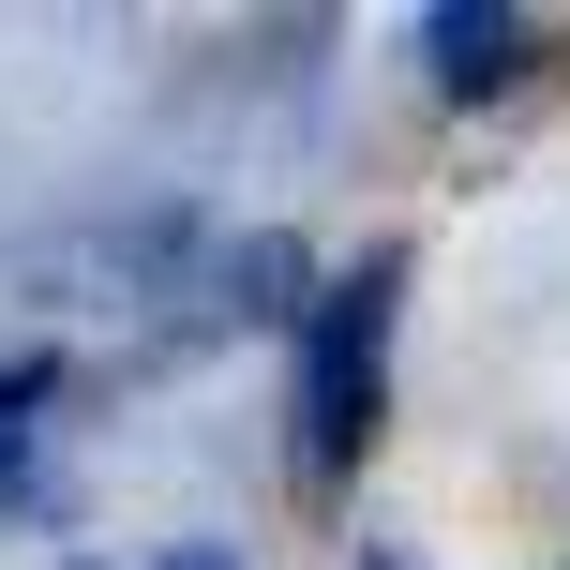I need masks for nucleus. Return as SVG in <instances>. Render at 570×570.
I'll use <instances>...</instances> for the list:
<instances>
[{
    "mask_svg": "<svg viewBox=\"0 0 570 570\" xmlns=\"http://www.w3.org/2000/svg\"><path fill=\"white\" fill-rule=\"evenodd\" d=\"M361 570H405V556H361Z\"/></svg>",
    "mask_w": 570,
    "mask_h": 570,
    "instance_id": "nucleus-6",
    "label": "nucleus"
},
{
    "mask_svg": "<svg viewBox=\"0 0 570 570\" xmlns=\"http://www.w3.org/2000/svg\"><path fill=\"white\" fill-rule=\"evenodd\" d=\"M421 76L451 90V106H495V90H525L541 76V16H511V0H481V16H421Z\"/></svg>",
    "mask_w": 570,
    "mask_h": 570,
    "instance_id": "nucleus-2",
    "label": "nucleus"
},
{
    "mask_svg": "<svg viewBox=\"0 0 570 570\" xmlns=\"http://www.w3.org/2000/svg\"><path fill=\"white\" fill-rule=\"evenodd\" d=\"M46 391H60V361H16V375H0V495L30 481V421H46Z\"/></svg>",
    "mask_w": 570,
    "mask_h": 570,
    "instance_id": "nucleus-4",
    "label": "nucleus"
},
{
    "mask_svg": "<svg viewBox=\"0 0 570 570\" xmlns=\"http://www.w3.org/2000/svg\"><path fill=\"white\" fill-rule=\"evenodd\" d=\"M226 315H256V331H301V315H315V285H301V240H240V271H226Z\"/></svg>",
    "mask_w": 570,
    "mask_h": 570,
    "instance_id": "nucleus-3",
    "label": "nucleus"
},
{
    "mask_svg": "<svg viewBox=\"0 0 570 570\" xmlns=\"http://www.w3.org/2000/svg\"><path fill=\"white\" fill-rule=\"evenodd\" d=\"M150 570H240L226 541H166V556H150Z\"/></svg>",
    "mask_w": 570,
    "mask_h": 570,
    "instance_id": "nucleus-5",
    "label": "nucleus"
},
{
    "mask_svg": "<svg viewBox=\"0 0 570 570\" xmlns=\"http://www.w3.org/2000/svg\"><path fill=\"white\" fill-rule=\"evenodd\" d=\"M391 331H405V240H375V256H345L315 285L301 315V481L345 495L375 451V421H391Z\"/></svg>",
    "mask_w": 570,
    "mask_h": 570,
    "instance_id": "nucleus-1",
    "label": "nucleus"
}]
</instances>
